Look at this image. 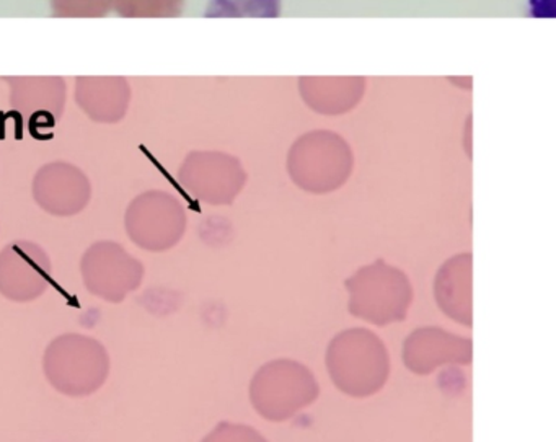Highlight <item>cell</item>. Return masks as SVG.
I'll return each mask as SVG.
<instances>
[{
    "label": "cell",
    "instance_id": "7c38bea8",
    "mask_svg": "<svg viewBox=\"0 0 556 442\" xmlns=\"http://www.w3.org/2000/svg\"><path fill=\"white\" fill-rule=\"evenodd\" d=\"M471 268L473 255L460 253L452 256L439 269L434 281V295L439 308L452 320L471 327Z\"/></svg>",
    "mask_w": 556,
    "mask_h": 442
},
{
    "label": "cell",
    "instance_id": "52a82bcc",
    "mask_svg": "<svg viewBox=\"0 0 556 442\" xmlns=\"http://www.w3.org/2000/svg\"><path fill=\"white\" fill-rule=\"evenodd\" d=\"M292 149L289 171L292 180L311 193L337 190L350 177L351 154L337 136L320 135L301 139Z\"/></svg>",
    "mask_w": 556,
    "mask_h": 442
},
{
    "label": "cell",
    "instance_id": "9c48e42d",
    "mask_svg": "<svg viewBox=\"0 0 556 442\" xmlns=\"http://www.w3.org/2000/svg\"><path fill=\"white\" fill-rule=\"evenodd\" d=\"M180 181L197 200L224 206L236 201L245 185V172L227 155L193 154L181 168Z\"/></svg>",
    "mask_w": 556,
    "mask_h": 442
},
{
    "label": "cell",
    "instance_id": "8992f818",
    "mask_svg": "<svg viewBox=\"0 0 556 442\" xmlns=\"http://www.w3.org/2000/svg\"><path fill=\"white\" fill-rule=\"evenodd\" d=\"M80 273L87 291L110 304H122L138 291L144 279V265L122 243L100 240L80 260Z\"/></svg>",
    "mask_w": 556,
    "mask_h": 442
},
{
    "label": "cell",
    "instance_id": "5b68a950",
    "mask_svg": "<svg viewBox=\"0 0 556 442\" xmlns=\"http://www.w3.org/2000/svg\"><path fill=\"white\" fill-rule=\"evenodd\" d=\"M187 211L180 201L165 191L139 194L128 206L125 227L139 249L152 253L167 252L184 239Z\"/></svg>",
    "mask_w": 556,
    "mask_h": 442
},
{
    "label": "cell",
    "instance_id": "8fae6325",
    "mask_svg": "<svg viewBox=\"0 0 556 442\" xmlns=\"http://www.w3.org/2000/svg\"><path fill=\"white\" fill-rule=\"evenodd\" d=\"M471 354V340L438 327L418 328L408 334L403 346L406 367L419 376H428L444 364L467 366Z\"/></svg>",
    "mask_w": 556,
    "mask_h": 442
},
{
    "label": "cell",
    "instance_id": "3957f363",
    "mask_svg": "<svg viewBox=\"0 0 556 442\" xmlns=\"http://www.w3.org/2000/svg\"><path fill=\"white\" fill-rule=\"evenodd\" d=\"M344 288L350 292L351 315L379 327L405 320L413 302L408 276L383 260L357 269Z\"/></svg>",
    "mask_w": 556,
    "mask_h": 442
},
{
    "label": "cell",
    "instance_id": "30bf717a",
    "mask_svg": "<svg viewBox=\"0 0 556 442\" xmlns=\"http://www.w3.org/2000/svg\"><path fill=\"white\" fill-rule=\"evenodd\" d=\"M34 197L38 206L51 216L70 217L86 210L92 198V187L79 168L51 164L38 172Z\"/></svg>",
    "mask_w": 556,
    "mask_h": 442
},
{
    "label": "cell",
    "instance_id": "ba28073f",
    "mask_svg": "<svg viewBox=\"0 0 556 442\" xmlns=\"http://www.w3.org/2000/svg\"><path fill=\"white\" fill-rule=\"evenodd\" d=\"M53 263L43 247L18 239L0 250V294L12 302L27 304L50 288Z\"/></svg>",
    "mask_w": 556,
    "mask_h": 442
},
{
    "label": "cell",
    "instance_id": "7a4b0ae2",
    "mask_svg": "<svg viewBox=\"0 0 556 442\" xmlns=\"http://www.w3.org/2000/svg\"><path fill=\"white\" fill-rule=\"evenodd\" d=\"M48 382L66 396H89L105 386L110 354L96 338L66 333L48 344L43 356Z\"/></svg>",
    "mask_w": 556,
    "mask_h": 442
},
{
    "label": "cell",
    "instance_id": "277c9868",
    "mask_svg": "<svg viewBox=\"0 0 556 442\" xmlns=\"http://www.w3.org/2000/svg\"><path fill=\"white\" fill-rule=\"evenodd\" d=\"M320 393L314 374L292 359L265 364L250 383L253 408L268 421H286L312 405Z\"/></svg>",
    "mask_w": 556,
    "mask_h": 442
},
{
    "label": "cell",
    "instance_id": "6da1fadb",
    "mask_svg": "<svg viewBox=\"0 0 556 442\" xmlns=\"http://www.w3.org/2000/svg\"><path fill=\"white\" fill-rule=\"evenodd\" d=\"M327 369L341 392L364 399L386 386L390 374L389 351L374 331L351 328L338 333L328 344Z\"/></svg>",
    "mask_w": 556,
    "mask_h": 442
}]
</instances>
